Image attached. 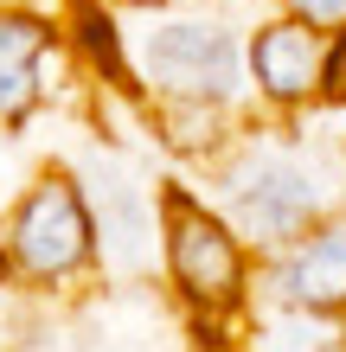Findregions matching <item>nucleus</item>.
<instances>
[{"label": "nucleus", "mask_w": 346, "mask_h": 352, "mask_svg": "<svg viewBox=\"0 0 346 352\" xmlns=\"http://www.w3.org/2000/svg\"><path fill=\"white\" fill-rule=\"evenodd\" d=\"M327 186H334L327 160H321L314 141H301L295 122H263V129L250 122L206 167V199L231 218V231L257 256H276L314 218H327L334 212Z\"/></svg>", "instance_id": "obj_1"}, {"label": "nucleus", "mask_w": 346, "mask_h": 352, "mask_svg": "<svg viewBox=\"0 0 346 352\" xmlns=\"http://www.w3.org/2000/svg\"><path fill=\"white\" fill-rule=\"evenodd\" d=\"M160 282L186 320H244L257 295V250L186 179H160Z\"/></svg>", "instance_id": "obj_2"}, {"label": "nucleus", "mask_w": 346, "mask_h": 352, "mask_svg": "<svg viewBox=\"0 0 346 352\" xmlns=\"http://www.w3.org/2000/svg\"><path fill=\"white\" fill-rule=\"evenodd\" d=\"M0 250H7L13 288L32 295H71L103 269L96 243V212L77 167H39L26 186L0 205Z\"/></svg>", "instance_id": "obj_3"}, {"label": "nucleus", "mask_w": 346, "mask_h": 352, "mask_svg": "<svg viewBox=\"0 0 346 352\" xmlns=\"http://www.w3.org/2000/svg\"><path fill=\"white\" fill-rule=\"evenodd\" d=\"M135 77H141V96H160V102H225V109L250 102L244 32L206 7L148 13V32H135Z\"/></svg>", "instance_id": "obj_4"}, {"label": "nucleus", "mask_w": 346, "mask_h": 352, "mask_svg": "<svg viewBox=\"0 0 346 352\" xmlns=\"http://www.w3.org/2000/svg\"><path fill=\"white\" fill-rule=\"evenodd\" d=\"M244 77L250 102L270 122H301L314 109H340L346 96V38L314 32L289 13L244 26Z\"/></svg>", "instance_id": "obj_5"}, {"label": "nucleus", "mask_w": 346, "mask_h": 352, "mask_svg": "<svg viewBox=\"0 0 346 352\" xmlns=\"http://www.w3.org/2000/svg\"><path fill=\"white\" fill-rule=\"evenodd\" d=\"M257 288H263L270 307L346 320V205H334L327 218H314L308 231L295 243H282L276 256H263Z\"/></svg>", "instance_id": "obj_6"}, {"label": "nucleus", "mask_w": 346, "mask_h": 352, "mask_svg": "<svg viewBox=\"0 0 346 352\" xmlns=\"http://www.w3.org/2000/svg\"><path fill=\"white\" fill-rule=\"evenodd\" d=\"M58 65H65L58 13L32 0H0V135H19L52 102Z\"/></svg>", "instance_id": "obj_7"}, {"label": "nucleus", "mask_w": 346, "mask_h": 352, "mask_svg": "<svg viewBox=\"0 0 346 352\" xmlns=\"http://www.w3.org/2000/svg\"><path fill=\"white\" fill-rule=\"evenodd\" d=\"M96 243H103V276H141L160 263V186H141L129 167L103 160V173H84Z\"/></svg>", "instance_id": "obj_8"}, {"label": "nucleus", "mask_w": 346, "mask_h": 352, "mask_svg": "<svg viewBox=\"0 0 346 352\" xmlns=\"http://www.w3.org/2000/svg\"><path fill=\"white\" fill-rule=\"evenodd\" d=\"M58 38H65V65L84 77L96 96L148 102L135 77V32L122 26L116 0H58Z\"/></svg>", "instance_id": "obj_9"}, {"label": "nucleus", "mask_w": 346, "mask_h": 352, "mask_svg": "<svg viewBox=\"0 0 346 352\" xmlns=\"http://www.w3.org/2000/svg\"><path fill=\"white\" fill-rule=\"evenodd\" d=\"M141 116H148V129H154V148L186 160V167H212L244 135L237 109H225V102H160V96H148Z\"/></svg>", "instance_id": "obj_10"}, {"label": "nucleus", "mask_w": 346, "mask_h": 352, "mask_svg": "<svg viewBox=\"0 0 346 352\" xmlns=\"http://www.w3.org/2000/svg\"><path fill=\"white\" fill-rule=\"evenodd\" d=\"M276 13H289V19H301L314 32L346 38V0H276Z\"/></svg>", "instance_id": "obj_11"}, {"label": "nucleus", "mask_w": 346, "mask_h": 352, "mask_svg": "<svg viewBox=\"0 0 346 352\" xmlns=\"http://www.w3.org/2000/svg\"><path fill=\"white\" fill-rule=\"evenodd\" d=\"M122 13H167V7H180V0H116Z\"/></svg>", "instance_id": "obj_12"}, {"label": "nucleus", "mask_w": 346, "mask_h": 352, "mask_svg": "<svg viewBox=\"0 0 346 352\" xmlns=\"http://www.w3.org/2000/svg\"><path fill=\"white\" fill-rule=\"evenodd\" d=\"M0 288H13V269H7V250H0Z\"/></svg>", "instance_id": "obj_13"}, {"label": "nucleus", "mask_w": 346, "mask_h": 352, "mask_svg": "<svg viewBox=\"0 0 346 352\" xmlns=\"http://www.w3.org/2000/svg\"><path fill=\"white\" fill-rule=\"evenodd\" d=\"M340 109H346V96H340Z\"/></svg>", "instance_id": "obj_14"}]
</instances>
